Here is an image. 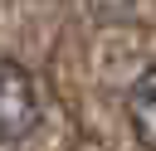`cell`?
<instances>
[{"label":"cell","instance_id":"cell-1","mask_svg":"<svg viewBox=\"0 0 156 151\" xmlns=\"http://www.w3.org/2000/svg\"><path fill=\"white\" fill-rule=\"evenodd\" d=\"M39 127V88L34 73L15 58H0V141L15 146Z\"/></svg>","mask_w":156,"mask_h":151},{"label":"cell","instance_id":"cell-2","mask_svg":"<svg viewBox=\"0 0 156 151\" xmlns=\"http://www.w3.org/2000/svg\"><path fill=\"white\" fill-rule=\"evenodd\" d=\"M127 122L146 151H156V63H146L127 88Z\"/></svg>","mask_w":156,"mask_h":151},{"label":"cell","instance_id":"cell-3","mask_svg":"<svg viewBox=\"0 0 156 151\" xmlns=\"http://www.w3.org/2000/svg\"><path fill=\"white\" fill-rule=\"evenodd\" d=\"M93 10L98 15H122V10H132V0H93Z\"/></svg>","mask_w":156,"mask_h":151}]
</instances>
